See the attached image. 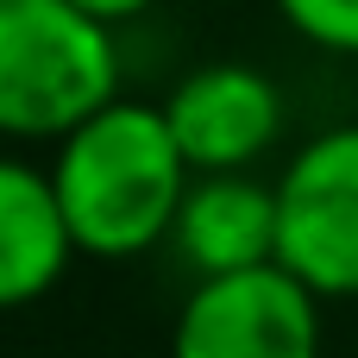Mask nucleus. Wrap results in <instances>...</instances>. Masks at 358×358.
<instances>
[{"mask_svg": "<svg viewBox=\"0 0 358 358\" xmlns=\"http://www.w3.org/2000/svg\"><path fill=\"white\" fill-rule=\"evenodd\" d=\"M321 296L283 264L201 277L170 327V358H321Z\"/></svg>", "mask_w": 358, "mask_h": 358, "instance_id": "20e7f679", "label": "nucleus"}, {"mask_svg": "<svg viewBox=\"0 0 358 358\" xmlns=\"http://www.w3.org/2000/svg\"><path fill=\"white\" fill-rule=\"evenodd\" d=\"M170 245L195 271V283L277 264V182H258V170L195 176L176 208Z\"/></svg>", "mask_w": 358, "mask_h": 358, "instance_id": "423d86ee", "label": "nucleus"}, {"mask_svg": "<svg viewBox=\"0 0 358 358\" xmlns=\"http://www.w3.org/2000/svg\"><path fill=\"white\" fill-rule=\"evenodd\" d=\"M69 6H82L88 19H101L107 31H120V25H132V19H145L157 0H69Z\"/></svg>", "mask_w": 358, "mask_h": 358, "instance_id": "1a4fd4ad", "label": "nucleus"}, {"mask_svg": "<svg viewBox=\"0 0 358 358\" xmlns=\"http://www.w3.org/2000/svg\"><path fill=\"white\" fill-rule=\"evenodd\" d=\"M189 182L195 170L170 138L164 107L126 94L107 101L94 120H82L69 138H57L50 157V189L76 239V258H101V264L170 245Z\"/></svg>", "mask_w": 358, "mask_h": 358, "instance_id": "f257e3e1", "label": "nucleus"}, {"mask_svg": "<svg viewBox=\"0 0 358 358\" xmlns=\"http://www.w3.org/2000/svg\"><path fill=\"white\" fill-rule=\"evenodd\" d=\"M277 264L321 302H358V120L321 126L277 170Z\"/></svg>", "mask_w": 358, "mask_h": 358, "instance_id": "7ed1b4c3", "label": "nucleus"}, {"mask_svg": "<svg viewBox=\"0 0 358 358\" xmlns=\"http://www.w3.org/2000/svg\"><path fill=\"white\" fill-rule=\"evenodd\" d=\"M271 6L308 50L358 63V0H271Z\"/></svg>", "mask_w": 358, "mask_h": 358, "instance_id": "6e6552de", "label": "nucleus"}, {"mask_svg": "<svg viewBox=\"0 0 358 358\" xmlns=\"http://www.w3.org/2000/svg\"><path fill=\"white\" fill-rule=\"evenodd\" d=\"M76 258L50 170L0 151V315L44 302Z\"/></svg>", "mask_w": 358, "mask_h": 358, "instance_id": "0eeeda50", "label": "nucleus"}, {"mask_svg": "<svg viewBox=\"0 0 358 358\" xmlns=\"http://www.w3.org/2000/svg\"><path fill=\"white\" fill-rule=\"evenodd\" d=\"M157 107L195 176L258 170L283 145V126H289V101H283L277 76L258 63H239V57H214V63L189 69Z\"/></svg>", "mask_w": 358, "mask_h": 358, "instance_id": "39448f33", "label": "nucleus"}, {"mask_svg": "<svg viewBox=\"0 0 358 358\" xmlns=\"http://www.w3.org/2000/svg\"><path fill=\"white\" fill-rule=\"evenodd\" d=\"M120 101V38L69 0H0V138L57 145Z\"/></svg>", "mask_w": 358, "mask_h": 358, "instance_id": "f03ea898", "label": "nucleus"}]
</instances>
